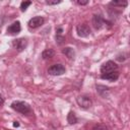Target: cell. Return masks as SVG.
Segmentation results:
<instances>
[{"instance_id":"obj_1","label":"cell","mask_w":130,"mask_h":130,"mask_svg":"<svg viewBox=\"0 0 130 130\" xmlns=\"http://www.w3.org/2000/svg\"><path fill=\"white\" fill-rule=\"evenodd\" d=\"M11 108L14 111H16V112H18L20 114H23V115L24 114H28L31 111L29 105L24 103V102H22V101H15V102H13L11 104Z\"/></svg>"},{"instance_id":"obj_2","label":"cell","mask_w":130,"mask_h":130,"mask_svg":"<svg viewBox=\"0 0 130 130\" xmlns=\"http://www.w3.org/2000/svg\"><path fill=\"white\" fill-rule=\"evenodd\" d=\"M117 70H118V65L114 61H112V60H109V61L105 62L101 66V73L102 74L114 72V71H117Z\"/></svg>"},{"instance_id":"obj_3","label":"cell","mask_w":130,"mask_h":130,"mask_svg":"<svg viewBox=\"0 0 130 130\" xmlns=\"http://www.w3.org/2000/svg\"><path fill=\"white\" fill-rule=\"evenodd\" d=\"M76 102L78 104V106L81 108V109H89L92 105V101L91 99L86 95V94H83V95H79L77 99H76Z\"/></svg>"},{"instance_id":"obj_4","label":"cell","mask_w":130,"mask_h":130,"mask_svg":"<svg viewBox=\"0 0 130 130\" xmlns=\"http://www.w3.org/2000/svg\"><path fill=\"white\" fill-rule=\"evenodd\" d=\"M65 71H66L65 67H64L62 64H60V63H58V64H53L52 66H50V67L48 68V73L51 74V75H54V76L62 75V74L65 73Z\"/></svg>"},{"instance_id":"obj_5","label":"cell","mask_w":130,"mask_h":130,"mask_svg":"<svg viewBox=\"0 0 130 130\" xmlns=\"http://www.w3.org/2000/svg\"><path fill=\"white\" fill-rule=\"evenodd\" d=\"M76 32L81 38H86L90 35V28L85 23H80L76 25Z\"/></svg>"},{"instance_id":"obj_6","label":"cell","mask_w":130,"mask_h":130,"mask_svg":"<svg viewBox=\"0 0 130 130\" xmlns=\"http://www.w3.org/2000/svg\"><path fill=\"white\" fill-rule=\"evenodd\" d=\"M106 22H107V21L105 20V18H104L102 15H100V14H94V15L92 16L91 23H92V25H93V27H94L95 29H101V28L105 25Z\"/></svg>"},{"instance_id":"obj_7","label":"cell","mask_w":130,"mask_h":130,"mask_svg":"<svg viewBox=\"0 0 130 130\" xmlns=\"http://www.w3.org/2000/svg\"><path fill=\"white\" fill-rule=\"evenodd\" d=\"M45 22V18L42 16H35L32 18H30L28 20V27L29 28H38L40 26H42Z\"/></svg>"},{"instance_id":"obj_8","label":"cell","mask_w":130,"mask_h":130,"mask_svg":"<svg viewBox=\"0 0 130 130\" xmlns=\"http://www.w3.org/2000/svg\"><path fill=\"white\" fill-rule=\"evenodd\" d=\"M26 45H27V41L26 39L24 38H21V39H16L12 42V46L14 47V49H16L18 52H21L23 51L25 48H26Z\"/></svg>"},{"instance_id":"obj_9","label":"cell","mask_w":130,"mask_h":130,"mask_svg":"<svg viewBox=\"0 0 130 130\" xmlns=\"http://www.w3.org/2000/svg\"><path fill=\"white\" fill-rule=\"evenodd\" d=\"M21 30V25L19 21H14L12 22L8 27H7V34L9 35H17Z\"/></svg>"},{"instance_id":"obj_10","label":"cell","mask_w":130,"mask_h":130,"mask_svg":"<svg viewBox=\"0 0 130 130\" xmlns=\"http://www.w3.org/2000/svg\"><path fill=\"white\" fill-rule=\"evenodd\" d=\"M102 79H106V80H110V81H115L119 78V71H114V72H110V73H106V74H101Z\"/></svg>"},{"instance_id":"obj_11","label":"cell","mask_w":130,"mask_h":130,"mask_svg":"<svg viewBox=\"0 0 130 130\" xmlns=\"http://www.w3.org/2000/svg\"><path fill=\"white\" fill-rule=\"evenodd\" d=\"M96 91L99 92V94L106 98L110 91V88L108 86H105V85H96Z\"/></svg>"},{"instance_id":"obj_12","label":"cell","mask_w":130,"mask_h":130,"mask_svg":"<svg viewBox=\"0 0 130 130\" xmlns=\"http://www.w3.org/2000/svg\"><path fill=\"white\" fill-rule=\"evenodd\" d=\"M62 32H63V28L62 27H58L57 30H56V42L59 45H61L65 41V38L62 36Z\"/></svg>"},{"instance_id":"obj_13","label":"cell","mask_w":130,"mask_h":130,"mask_svg":"<svg viewBox=\"0 0 130 130\" xmlns=\"http://www.w3.org/2000/svg\"><path fill=\"white\" fill-rule=\"evenodd\" d=\"M54 55H55V52H54V50H52V49H46V50L42 53V57H43V59H45V60L51 59L52 57H54Z\"/></svg>"},{"instance_id":"obj_14","label":"cell","mask_w":130,"mask_h":130,"mask_svg":"<svg viewBox=\"0 0 130 130\" xmlns=\"http://www.w3.org/2000/svg\"><path fill=\"white\" fill-rule=\"evenodd\" d=\"M77 117L75 116V114L73 113V112H69L68 113V115H67V122L70 124V125H72V124H75V123H77Z\"/></svg>"},{"instance_id":"obj_15","label":"cell","mask_w":130,"mask_h":130,"mask_svg":"<svg viewBox=\"0 0 130 130\" xmlns=\"http://www.w3.org/2000/svg\"><path fill=\"white\" fill-rule=\"evenodd\" d=\"M62 53L65 54L69 59H73V58H74V51H73L72 48H69V47L64 48V49L62 50Z\"/></svg>"},{"instance_id":"obj_16","label":"cell","mask_w":130,"mask_h":130,"mask_svg":"<svg viewBox=\"0 0 130 130\" xmlns=\"http://www.w3.org/2000/svg\"><path fill=\"white\" fill-rule=\"evenodd\" d=\"M91 130H109L108 126L106 124H103V123H99V124H95Z\"/></svg>"},{"instance_id":"obj_17","label":"cell","mask_w":130,"mask_h":130,"mask_svg":"<svg viewBox=\"0 0 130 130\" xmlns=\"http://www.w3.org/2000/svg\"><path fill=\"white\" fill-rule=\"evenodd\" d=\"M127 1H112L110 3V5H113V6H121V7H125L127 6Z\"/></svg>"},{"instance_id":"obj_18","label":"cell","mask_w":130,"mask_h":130,"mask_svg":"<svg viewBox=\"0 0 130 130\" xmlns=\"http://www.w3.org/2000/svg\"><path fill=\"white\" fill-rule=\"evenodd\" d=\"M30 4H31L30 1H23V2H21V4H20V10H21V11H25L26 8H27Z\"/></svg>"},{"instance_id":"obj_19","label":"cell","mask_w":130,"mask_h":130,"mask_svg":"<svg viewBox=\"0 0 130 130\" xmlns=\"http://www.w3.org/2000/svg\"><path fill=\"white\" fill-rule=\"evenodd\" d=\"M46 3L49 4V5H56V4L61 3V1H60V0H58V1H57V0H55V1H49V0H48V1H46Z\"/></svg>"},{"instance_id":"obj_20","label":"cell","mask_w":130,"mask_h":130,"mask_svg":"<svg viewBox=\"0 0 130 130\" xmlns=\"http://www.w3.org/2000/svg\"><path fill=\"white\" fill-rule=\"evenodd\" d=\"M76 3L78 5H86V4H88V0H86V1H80V0H78V1H76Z\"/></svg>"},{"instance_id":"obj_21","label":"cell","mask_w":130,"mask_h":130,"mask_svg":"<svg viewBox=\"0 0 130 130\" xmlns=\"http://www.w3.org/2000/svg\"><path fill=\"white\" fill-rule=\"evenodd\" d=\"M3 104H4V99H3V96L0 94V107H2Z\"/></svg>"},{"instance_id":"obj_22","label":"cell","mask_w":130,"mask_h":130,"mask_svg":"<svg viewBox=\"0 0 130 130\" xmlns=\"http://www.w3.org/2000/svg\"><path fill=\"white\" fill-rule=\"evenodd\" d=\"M13 126H14V127H18V126H19V124H18L17 122H14V123H13Z\"/></svg>"}]
</instances>
